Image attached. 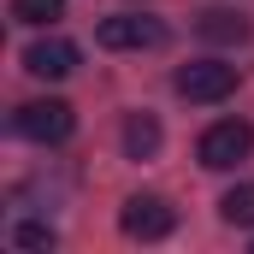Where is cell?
Masks as SVG:
<instances>
[{
    "mask_svg": "<svg viewBox=\"0 0 254 254\" xmlns=\"http://www.w3.org/2000/svg\"><path fill=\"white\" fill-rule=\"evenodd\" d=\"M125 154L130 160H154L160 154V119L154 113H130L125 119Z\"/></svg>",
    "mask_w": 254,
    "mask_h": 254,
    "instance_id": "7",
    "label": "cell"
},
{
    "mask_svg": "<svg viewBox=\"0 0 254 254\" xmlns=\"http://www.w3.org/2000/svg\"><path fill=\"white\" fill-rule=\"evenodd\" d=\"M249 148H254V125H243V119H219L195 142V154H201L207 172H231L237 160H249Z\"/></svg>",
    "mask_w": 254,
    "mask_h": 254,
    "instance_id": "1",
    "label": "cell"
},
{
    "mask_svg": "<svg viewBox=\"0 0 254 254\" xmlns=\"http://www.w3.org/2000/svg\"><path fill=\"white\" fill-rule=\"evenodd\" d=\"M178 95L184 101H225L231 89H237V65H225V60H190V65H178Z\"/></svg>",
    "mask_w": 254,
    "mask_h": 254,
    "instance_id": "4",
    "label": "cell"
},
{
    "mask_svg": "<svg viewBox=\"0 0 254 254\" xmlns=\"http://www.w3.org/2000/svg\"><path fill=\"white\" fill-rule=\"evenodd\" d=\"M95 42H101V48H113V54L160 48V42H166V24H160V18H142V12H113V18H101Z\"/></svg>",
    "mask_w": 254,
    "mask_h": 254,
    "instance_id": "2",
    "label": "cell"
},
{
    "mask_svg": "<svg viewBox=\"0 0 254 254\" xmlns=\"http://www.w3.org/2000/svg\"><path fill=\"white\" fill-rule=\"evenodd\" d=\"M12 18H18V24H30V30L60 24V18H65V0H12Z\"/></svg>",
    "mask_w": 254,
    "mask_h": 254,
    "instance_id": "9",
    "label": "cell"
},
{
    "mask_svg": "<svg viewBox=\"0 0 254 254\" xmlns=\"http://www.w3.org/2000/svg\"><path fill=\"white\" fill-rule=\"evenodd\" d=\"M12 243H18V249H54L60 237H54V225H36V219H30V225L12 231Z\"/></svg>",
    "mask_w": 254,
    "mask_h": 254,
    "instance_id": "11",
    "label": "cell"
},
{
    "mask_svg": "<svg viewBox=\"0 0 254 254\" xmlns=\"http://www.w3.org/2000/svg\"><path fill=\"white\" fill-rule=\"evenodd\" d=\"M12 130L30 136V142H65V136L77 130V113H71L65 101H24V107L12 113Z\"/></svg>",
    "mask_w": 254,
    "mask_h": 254,
    "instance_id": "3",
    "label": "cell"
},
{
    "mask_svg": "<svg viewBox=\"0 0 254 254\" xmlns=\"http://www.w3.org/2000/svg\"><path fill=\"white\" fill-rule=\"evenodd\" d=\"M119 225H125V237H142V243H160V237H172V225H178V213L160 201V195H130L125 213H119Z\"/></svg>",
    "mask_w": 254,
    "mask_h": 254,
    "instance_id": "5",
    "label": "cell"
},
{
    "mask_svg": "<svg viewBox=\"0 0 254 254\" xmlns=\"http://www.w3.org/2000/svg\"><path fill=\"white\" fill-rule=\"evenodd\" d=\"M24 71H30V77H42V83H60V77H71V71H77V48H71V42H60V36L30 42V48H24Z\"/></svg>",
    "mask_w": 254,
    "mask_h": 254,
    "instance_id": "6",
    "label": "cell"
},
{
    "mask_svg": "<svg viewBox=\"0 0 254 254\" xmlns=\"http://www.w3.org/2000/svg\"><path fill=\"white\" fill-rule=\"evenodd\" d=\"M219 213H225V225H254V184H237L219 201Z\"/></svg>",
    "mask_w": 254,
    "mask_h": 254,
    "instance_id": "10",
    "label": "cell"
},
{
    "mask_svg": "<svg viewBox=\"0 0 254 254\" xmlns=\"http://www.w3.org/2000/svg\"><path fill=\"white\" fill-rule=\"evenodd\" d=\"M207 42H249V18L243 12H225V6H213V12H201V24H195Z\"/></svg>",
    "mask_w": 254,
    "mask_h": 254,
    "instance_id": "8",
    "label": "cell"
}]
</instances>
